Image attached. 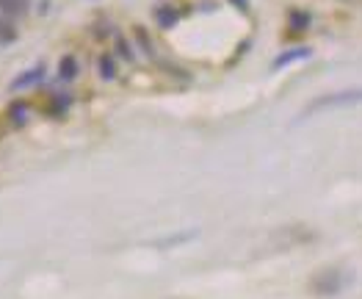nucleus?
I'll return each instance as SVG.
<instances>
[{
    "label": "nucleus",
    "mask_w": 362,
    "mask_h": 299,
    "mask_svg": "<svg viewBox=\"0 0 362 299\" xmlns=\"http://www.w3.org/2000/svg\"><path fill=\"white\" fill-rule=\"evenodd\" d=\"M351 106H362V86H351V89L332 91L324 97H315L307 108L302 111V120L310 114H321V111H334V108H351Z\"/></svg>",
    "instance_id": "nucleus-1"
},
{
    "label": "nucleus",
    "mask_w": 362,
    "mask_h": 299,
    "mask_svg": "<svg viewBox=\"0 0 362 299\" xmlns=\"http://www.w3.org/2000/svg\"><path fill=\"white\" fill-rule=\"evenodd\" d=\"M313 56V50L302 45V47H291V50H285V53H279L276 59H274L272 69L274 72H279V69H285V67H291V64H296V61H304Z\"/></svg>",
    "instance_id": "nucleus-2"
},
{
    "label": "nucleus",
    "mask_w": 362,
    "mask_h": 299,
    "mask_svg": "<svg viewBox=\"0 0 362 299\" xmlns=\"http://www.w3.org/2000/svg\"><path fill=\"white\" fill-rule=\"evenodd\" d=\"M42 78H45V67H42V64H36L33 69L23 72L20 78H14L8 89H11V91H23V89H28V86H36V84H39Z\"/></svg>",
    "instance_id": "nucleus-3"
},
{
    "label": "nucleus",
    "mask_w": 362,
    "mask_h": 299,
    "mask_svg": "<svg viewBox=\"0 0 362 299\" xmlns=\"http://www.w3.org/2000/svg\"><path fill=\"white\" fill-rule=\"evenodd\" d=\"M97 69H100V78H103V81H114V78L119 75L117 59H114L111 53H103V56L97 59Z\"/></svg>",
    "instance_id": "nucleus-4"
},
{
    "label": "nucleus",
    "mask_w": 362,
    "mask_h": 299,
    "mask_svg": "<svg viewBox=\"0 0 362 299\" xmlns=\"http://www.w3.org/2000/svg\"><path fill=\"white\" fill-rule=\"evenodd\" d=\"M78 72H81V64L75 56H64L59 61V78L61 81H75L78 78Z\"/></svg>",
    "instance_id": "nucleus-5"
},
{
    "label": "nucleus",
    "mask_w": 362,
    "mask_h": 299,
    "mask_svg": "<svg viewBox=\"0 0 362 299\" xmlns=\"http://www.w3.org/2000/svg\"><path fill=\"white\" fill-rule=\"evenodd\" d=\"M155 20H158V26H160V28H172V26L180 20V11H177V9H172V6H160V9L155 11Z\"/></svg>",
    "instance_id": "nucleus-6"
},
{
    "label": "nucleus",
    "mask_w": 362,
    "mask_h": 299,
    "mask_svg": "<svg viewBox=\"0 0 362 299\" xmlns=\"http://www.w3.org/2000/svg\"><path fill=\"white\" fill-rule=\"evenodd\" d=\"M0 11H6V14H25L28 11V0H0Z\"/></svg>",
    "instance_id": "nucleus-7"
},
{
    "label": "nucleus",
    "mask_w": 362,
    "mask_h": 299,
    "mask_svg": "<svg viewBox=\"0 0 362 299\" xmlns=\"http://www.w3.org/2000/svg\"><path fill=\"white\" fill-rule=\"evenodd\" d=\"M8 120L14 122L17 128L25 125V120H28V106H25V103H14V106L8 108Z\"/></svg>",
    "instance_id": "nucleus-8"
},
{
    "label": "nucleus",
    "mask_w": 362,
    "mask_h": 299,
    "mask_svg": "<svg viewBox=\"0 0 362 299\" xmlns=\"http://www.w3.org/2000/svg\"><path fill=\"white\" fill-rule=\"evenodd\" d=\"M66 106H69V97L66 94H56V97H50V103L45 106V111L47 114H64Z\"/></svg>",
    "instance_id": "nucleus-9"
},
{
    "label": "nucleus",
    "mask_w": 362,
    "mask_h": 299,
    "mask_svg": "<svg viewBox=\"0 0 362 299\" xmlns=\"http://www.w3.org/2000/svg\"><path fill=\"white\" fill-rule=\"evenodd\" d=\"M288 20H291V30H296V33L310 26V14H307V11H302V9L291 11V17H288Z\"/></svg>",
    "instance_id": "nucleus-10"
},
{
    "label": "nucleus",
    "mask_w": 362,
    "mask_h": 299,
    "mask_svg": "<svg viewBox=\"0 0 362 299\" xmlns=\"http://www.w3.org/2000/svg\"><path fill=\"white\" fill-rule=\"evenodd\" d=\"M14 39H17V28H14L8 20L0 17V45H11Z\"/></svg>",
    "instance_id": "nucleus-11"
},
{
    "label": "nucleus",
    "mask_w": 362,
    "mask_h": 299,
    "mask_svg": "<svg viewBox=\"0 0 362 299\" xmlns=\"http://www.w3.org/2000/svg\"><path fill=\"white\" fill-rule=\"evenodd\" d=\"M117 50H119V59L133 61V50H130V45L124 42V36H119V33H117Z\"/></svg>",
    "instance_id": "nucleus-12"
},
{
    "label": "nucleus",
    "mask_w": 362,
    "mask_h": 299,
    "mask_svg": "<svg viewBox=\"0 0 362 299\" xmlns=\"http://www.w3.org/2000/svg\"><path fill=\"white\" fill-rule=\"evenodd\" d=\"M136 42L144 47V53H147V56H152V42H150V36H147V30L136 28Z\"/></svg>",
    "instance_id": "nucleus-13"
}]
</instances>
